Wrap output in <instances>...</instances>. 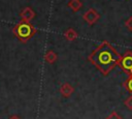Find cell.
Here are the masks:
<instances>
[{
	"mask_svg": "<svg viewBox=\"0 0 132 119\" xmlns=\"http://www.w3.org/2000/svg\"><path fill=\"white\" fill-rule=\"evenodd\" d=\"M121 57L122 55H120L108 41H103L89 56V60L102 75L107 76L117 65H119Z\"/></svg>",
	"mask_w": 132,
	"mask_h": 119,
	"instance_id": "1",
	"label": "cell"
},
{
	"mask_svg": "<svg viewBox=\"0 0 132 119\" xmlns=\"http://www.w3.org/2000/svg\"><path fill=\"white\" fill-rule=\"evenodd\" d=\"M13 31H14L15 36H16L20 40L26 41L27 39L31 38V37L34 35V33H35V28H34L29 22H24V21H22L20 24H18V25L14 27Z\"/></svg>",
	"mask_w": 132,
	"mask_h": 119,
	"instance_id": "2",
	"label": "cell"
},
{
	"mask_svg": "<svg viewBox=\"0 0 132 119\" xmlns=\"http://www.w3.org/2000/svg\"><path fill=\"white\" fill-rule=\"evenodd\" d=\"M119 66L122 68L124 72H126L127 76L132 75V51L128 50L125 52L124 55H122L121 60L119 62Z\"/></svg>",
	"mask_w": 132,
	"mask_h": 119,
	"instance_id": "3",
	"label": "cell"
},
{
	"mask_svg": "<svg viewBox=\"0 0 132 119\" xmlns=\"http://www.w3.org/2000/svg\"><path fill=\"white\" fill-rule=\"evenodd\" d=\"M82 18H84V20H85L90 26H92V25H94V24L100 19V14H99L94 8H89V9L84 13Z\"/></svg>",
	"mask_w": 132,
	"mask_h": 119,
	"instance_id": "4",
	"label": "cell"
},
{
	"mask_svg": "<svg viewBox=\"0 0 132 119\" xmlns=\"http://www.w3.org/2000/svg\"><path fill=\"white\" fill-rule=\"evenodd\" d=\"M35 17V12L31 7H25L21 12V19L24 22H30Z\"/></svg>",
	"mask_w": 132,
	"mask_h": 119,
	"instance_id": "5",
	"label": "cell"
},
{
	"mask_svg": "<svg viewBox=\"0 0 132 119\" xmlns=\"http://www.w3.org/2000/svg\"><path fill=\"white\" fill-rule=\"evenodd\" d=\"M73 90H74V89H73V87H72V86H70L68 83H65V84H63V85L60 87V91H61L62 95H63V96H65V97L70 96V95L72 94Z\"/></svg>",
	"mask_w": 132,
	"mask_h": 119,
	"instance_id": "6",
	"label": "cell"
},
{
	"mask_svg": "<svg viewBox=\"0 0 132 119\" xmlns=\"http://www.w3.org/2000/svg\"><path fill=\"white\" fill-rule=\"evenodd\" d=\"M67 6L70 7L74 12H76V11H78V10L81 8L82 3H81L80 0H70V1L68 2Z\"/></svg>",
	"mask_w": 132,
	"mask_h": 119,
	"instance_id": "7",
	"label": "cell"
},
{
	"mask_svg": "<svg viewBox=\"0 0 132 119\" xmlns=\"http://www.w3.org/2000/svg\"><path fill=\"white\" fill-rule=\"evenodd\" d=\"M64 36L66 37L67 40H69V41H73V40L77 37V32H76L74 29L69 28V29L66 30V32L64 33Z\"/></svg>",
	"mask_w": 132,
	"mask_h": 119,
	"instance_id": "8",
	"label": "cell"
},
{
	"mask_svg": "<svg viewBox=\"0 0 132 119\" xmlns=\"http://www.w3.org/2000/svg\"><path fill=\"white\" fill-rule=\"evenodd\" d=\"M124 87H125V89H126V91H128L131 95H132V75H130V76H128V78H127V80L124 82Z\"/></svg>",
	"mask_w": 132,
	"mask_h": 119,
	"instance_id": "9",
	"label": "cell"
},
{
	"mask_svg": "<svg viewBox=\"0 0 132 119\" xmlns=\"http://www.w3.org/2000/svg\"><path fill=\"white\" fill-rule=\"evenodd\" d=\"M44 58H45V61H46V62H48V63H53V62L56 61V59H57V55H56V53H54L53 51H48V52L45 54Z\"/></svg>",
	"mask_w": 132,
	"mask_h": 119,
	"instance_id": "10",
	"label": "cell"
},
{
	"mask_svg": "<svg viewBox=\"0 0 132 119\" xmlns=\"http://www.w3.org/2000/svg\"><path fill=\"white\" fill-rule=\"evenodd\" d=\"M124 105H125V107H126L128 110L132 111V95L128 96V97L124 100Z\"/></svg>",
	"mask_w": 132,
	"mask_h": 119,
	"instance_id": "11",
	"label": "cell"
},
{
	"mask_svg": "<svg viewBox=\"0 0 132 119\" xmlns=\"http://www.w3.org/2000/svg\"><path fill=\"white\" fill-rule=\"evenodd\" d=\"M105 119H123V118H122L116 111H112V112H111Z\"/></svg>",
	"mask_w": 132,
	"mask_h": 119,
	"instance_id": "12",
	"label": "cell"
},
{
	"mask_svg": "<svg viewBox=\"0 0 132 119\" xmlns=\"http://www.w3.org/2000/svg\"><path fill=\"white\" fill-rule=\"evenodd\" d=\"M125 26H126V28H127L129 31L132 32V16L129 17V18L125 21Z\"/></svg>",
	"mask_w": 132,
	"mask_h": 119,
	"instance_id": "13",
	"label": "cell"
},
{
	"mask_svg": "<svg viewBox=\"0 0 132 119\" xmlns=\"http://www.w3.org/2000/svg\"><path fill=\"white\" fill-rule=\"evenodd\" d=\"M10 119H20V118L16 117V116H12V117H10Z\"/></svg>",
	"mask_w": 132,
	"mask_h": 119,
	"instance_id": "14",
	"label": "cell"
},
{
	"mask_svg": "<svg viewBox=\"0 0 132 119\" xmlns=\"http://www.w3.org/2000/svg\"><path fill=\"white\" fill-rule=\"evenodd\" d=\"M131 119H132V118H131Z\"/></svg>",
	"mask_w": 132,
	"mask_h": 119,
	"instance_id": "15",
	"label": "cell"
}]
</instances>
